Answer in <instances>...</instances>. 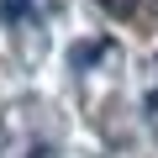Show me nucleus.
I'll list each match as a JSON object with an SVG mask.
<instances>
[{
	"mask_svg": "<svg viewBox=\"0 0 158 158\" xmlns=\"http://www.w3.org/2000/svg\"><path fill=\"white\" fill-rule=\"evenodd\" d=\"M95 6H106L111 16H132V11H137V0H95Z\"/></svg>",
	"mask_w": 158,
	"mask_h": 158,
	"instance_id": "nucleus-1",
	"label": "nucleus"
},
{
	"mask_svg": "<svg viewBox=\"0 0 158 158\" xmlns=\"http://www.w3.org/2000/svg\"><path fill=\"white\" fill-rule=\"evenodd\" d=\"M148 6H153V11H158V0H148Z\"/></svg>",
	"mask_w": 158,
	"mask_h": 158,
	"instance_id": "nucleus-2",
	"label": "nucleus"
}]
</instances>
